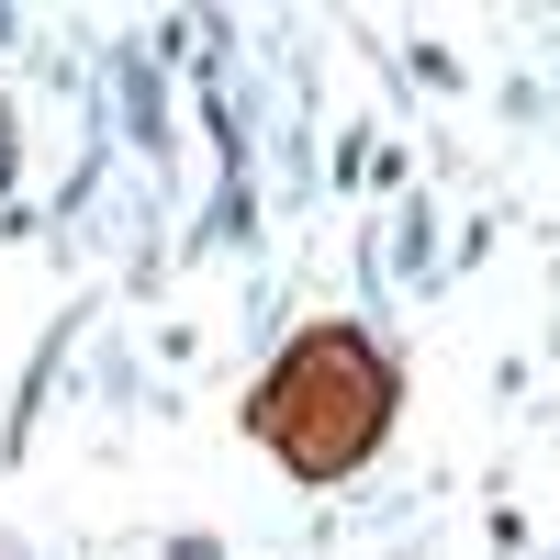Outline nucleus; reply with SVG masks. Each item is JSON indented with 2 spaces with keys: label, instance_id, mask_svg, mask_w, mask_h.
<instances>
[{
  "label": "nucleus",
  "instance_id": "1",
  "mask_svg": "<svg viewBox=\"0 0 560 560\" xmlns=\"http://www.w3.org/2000/svg\"><path fill=\"white\" fill-rule=\"evenodd\" d=\"M382 359H370L359 337H314L292 370H280L269 393V438L303 459V471H348V459L382 438Z\"/></svg>",
  "mask_w": 560,
  "mask_h": 560
}]
</instances>
